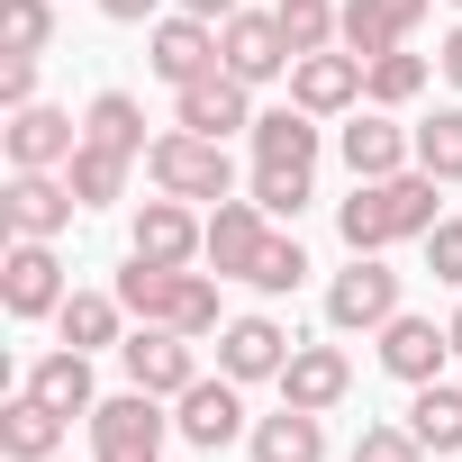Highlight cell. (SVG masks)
<instances>
[{
    "label": "cell",
    "instance_id": "41",
    "mask_svg": "<svg viewBox=\"0 0 462 462\" xmlns=\"http://www.w3.org/2000/svg\"><path fill=\"white\" fill-rule=\"evenodd\" d=\"M435 64H444V82H453V91H462V28H453V37H444V46H435Z\"/></svg>",
    "mask_w": 462,
    "mask_h": 462
},
{
    "label": "cell",
    "instance_id": "31",
    "mask_svg": "<svg viewBox=\"0 0 462 462\" xmlns=\"http://www.w3.org/2000/svg\"><path fill=\"white\" fill-rule=\"evenodd\" d=\"M273 19H282L291 55H327L336 28H345V0H273Z\"/></svg>",
    "mask_w": 462,
    "mask_h": 462
},
{
    "label": "cell",
    "instance_id": "42",
    "mask_svg": "<svg viewBox=\"0 0 462 462\" xmlns=\"http://www.w3.org/2000/svg\"><path fill=\"white\" fill-rule=\"evenodd\" d=\"M444 327H453V363H462V300H453V318H444Z\"/></svg>",
    "mask_w": 462,
    "mask_h": 462
},
{
    "label": "cell",
    "instance_id": "23",
    "mask_svg": "<svg viewBox=\"0 0 462 462\" xmlns=\"http://www.w3.org/2000/svg\"><path fill=\"white\" fill-rule=\"evenodd\" d=\"M245 453L254 462H327V417H309V408H273V417H254L245 426Z\"/></svg>",
    "mask_w": 462,
    "mask_h": 462
},
{
    "label": "cell",
    "instance_id": "29",
    "mask_svg": "<svg viewBox=\"0 0 462 462\" xmlns=\"http://www.w3.org/2000/svg\"><path fill=\"white\" fill-rule=\"evenodd\" d=\"M154 327H181V336H217L226 318H217V273H172V291H163V318Z\"/></svg>",
    "mask_w": 462,
    "mask_h": 462
},
{
    "label": "cell",
    "instance_id": "4",
    "mask_svg": "<svg viewBox=\"0 0 462 462\" xmlns=\"http://www.w3.org/2000/svg\"><path fill=\"white\" fill-rule=\"evenodd\" d=\"M399 318V273L381 263V254H354L336 282H327V327L336 336H381Z\"/></svg>",
    "mask_w": 462,
    "mask_h": 462
},
{
    "label": "cell",
    "instance_id": "26",
    "mask_svg": "<svg viewBox=\"0 0 462 462\" xmlns=\"http://www.w3.org/2000/svg\"><path fill=\"white\" fill-rule=\"evenodd\" d=\"M82 136L109 145V154H136V163H145V145H154V136H145V109H136L127 91H100V100L82 109Z\"/></svg>",
    "mask_w": 462,
    "mask_h": 462
},
{
    "label": "cell",
    "instance_id": "14",
    "mask_svg": "<svg viewBox=\"0 0 462 462\" xmlns=\"http://www.w3.org/2000/svg\"><path fill=\"white\" fill-rule=\"evenodd\" d=\"M73 181L64 172H10V190H0V226H10V236H64V226H73Z\"/></svg>",
    "mask_w": 462,
    "mask_h": 462
},
{
    "label": "cell",
    "instance_id": "9",
    "mask_svg": "<svg viewBox=\"0 0 462 462\" xmlns=\"http://www.w3.org/2000/svg\"><path fill=\"white\" fill-rule=\"evenodd\" d=\"M118 363H127V381H136V390L181 399V390L199 381V336H181V327H136V336L118 345Z\"/></svg>",
    "mask_w": 462,
    "mask_h": 462
},
{
    "label": "cell",
    "instance_id": "5",
    "mask_svg": "<svg viewBox=\"0 0 462 462\" xmlns=\"http://www.w3.org/2000/svg\"><path fill=\"white\" fill-rule=\"evenodd\" d=\"M127 254H136V263H172V273H181V263H199V254H208V217H199L190 199L154 190V199L127 217Z\"/></svg>",
    "mask_w": 462,
    "mask_h": 462
},
{
    "label": "cell",
    "instance_id": "22",
    "mask_svg": "<svg viewBox=\"0 0 462 462\" xmlns=\"http://www.w3.org/2000/svg\"><path fill=\"white\" fill-rule=\"evenodd\" d=\"M19 390H37V399H46V408H64V417H91V408H100V381H91V354H82V345L37 354Z\"/></svg>",
    "mask_w": 462,
    "mask_h": 462
},
{
    "label": "cell",
    "instance_id": "32",
    "mask_svg": "<svg viewBox=\"0 0 462 462\" xmlns=\"http://www.w3.org/2000/svg\"><path fill=\"white\" fill-rule=\"evenodd\" d=\"M417 172H435L444 190L462 181V100L435 109V118H417Z\"/></svg>",
    "mask_w": 462,
    "mask_h": 462
},
{
    "label": "cell",
    "instance_id": "11",
    "mask_svg": "<svg viewBox=\"0 0 462 462\" xmlns=\"http://www.w3.org/2000/svg\"><path fill=\"white\" fill-rule=\"evenodd\" d=\"M217 64L236 73V82H254V91H263V82H282L300 55H291V37H282V19H273V10H236V19L217 28Z\"/></svg>",
    "mask_w": 462,
    "mask_h": 462
},
{
    "label": "cell",
    "instance_id": "25",
    "mask_svg": "<svg viewBox=\"0 0 462 462\" xmlns=\"http://www.w3.org/2000/svg\"><path fill=\"white\" fill-rule=\"evenodd\" d=\"M118 327H127V300H118V291H73V300L55 309V336H64V345H82V354H109V345H127Z\"/></svg>",
    "mask_w": 462,
    "mask_h": 462
},
{
    "label": "cell",
    "instance_id": "36",
    "mask_svg": "<svg viewBox=\"0 0 462 462\" xmlns=\"http://www.w3.org/2000/svg\"><path fill=\"white\" fill-rule=\"evenodd\" d=\"M417 245H426V273H435V282H444V291L462 300V217H435Z\"/></svg>",
    "mask_w": 462,
    "mask_h": 462
},
{
    "label": "cell",
    "instance_id": "27",
    "mask_svg": "<svg viewBox=\"0 0 462 462\" xmlns=\"http://www.w3.org/2000/svg\"><path fill=\"white\" fill-rule=\"evenodd\" d=\"M127 172H136V154H109V145H73V163H64V181H73V199L82 208H109L118 190H127Z\"/></svg>",
    "mask_w": 462,
    "mask_h": 462
},
{
    "label": "cell",
    "instance_id": "33",
    "mask_svg": "<svg viewBox=\"0 0 462 462\" xmlns=\"http://www.w3.org/2000/svg\"><path fill=\"white\" fill-rule=\"evenodd\" d=\"M245 199H263V217H273V226H282V217L300 226V208L318 199V181H309L300 163H254V190H245Z\"/></svg>",
    "mask_w": 462,
    "mask_h": 462
},
{
    "label": "cell",
    "instance_id": "10",
    "mask_svg": "<svg viewBox=\"0 0 462 462\" xmlns=\"http://www.w3.org/2000/svg\"><path fill=\"white\" fill-rule=\"evenodd\" d=\"M172 435H181V444H199V453L236 444V435H245V381H226V372L208 381V372H199V381L172 399Z\"/></svg>",
    "mask_w": 462,
    "mask_h": 462
},
{
    "label": "cell",
    "instance_id": "28",
    "mask_svg": "<svg viewBox=\"0 0 462 462\" xmlns=\"http://www.w3.org/2000/svg\"><path fill=\"white\" fill-rule=\"evenodd\" d=\"M408 426H417V444H426V453H462V390H453V381H417Z\"/></svg>",
    "mask_w": 462,
    "mask_h": 462
},
{
    "label": "cell",
    "instance_id": "2",
    "mask_svg": "<svg viewBox=\"0 0 462 462\" xmlns=\"http://www.w3.org/2000/svg\"><path fill=\"white\" fill-rule=\"evenodd\" d=\"M145 181H154V190H172V199H236V154H226L217 136L172 127V136H154V145H145Z\"/></svg>",
    "mask_w": 462,
    "mask_h": 462
},
{
    "label": "cell",
    "instance_id": "20",
    "mask_svg": "<svg viewBox=\"0 0 462 462\" xmlns=\"http://www.w3.org/2000/svg\"><path fill=\"white\" fill-rule=\"evenodd\" d=\"M426 10H435V0H345V28H336V46L372 64V55L408 46V37L426 28Z\"/></svg>",
    "mask_w": 462,
    "mask_h": 462
},
{
    "label": "cell",
    "instance_id": "35",
    "mask_svg": "<svg viewBox=\"0 0 462 462\" xmlns=\"http://www.w3.org/2000/svg\"><path fill=\"white\" fill-rule=\"evenodd\" d=\"M245 282H254L263 300H282V291H300V282H309V254H300V236H282V226H273V245H263V263H254Z\"/></svg>",
    "mask_w": 462,
    "mask_h": 462
},
{
    "label": "cell",
    "instance_id": "8",
    "mask_svg": "<svg viewBox=\"0 0 462 462\" xmlns=\"http://www.w3.org/2000/svg\"><path fill=\"white\" fill-rule=\"evenodd\" d=\"M145 64H154V82L190 91V82H208V73H217V28H208V19H190V10H163V19L145 28Z\"/></svg>",
    "mask_w": 462,
    "mask_h": 462
},
{
    "label": "cell",
    "instance_id": "13",
    "mask_svg": "<svg viewBox=\"0 0 462 462\" xmlns=\"http://www.w3.org/2000/svg\"><path fill=\"white\" fill-rule=\"evenodd\" d=\"M263 245H273V217H263V199H217L208 208V273L217 282H245L254 263H263Z\"/></svg>",
    "mask_w": 462,
    "mask_h": 462
},
{
    "label": "cell",
    "instance_id": "43",
    "mask_svg": "<svg viewBox=\"0 0 462 462\" xmlns=\"http://www.w3.org/2000/svg\"><path fill=\"white\" fill-rule=\"evenodd\" d=\"M453 10H462V0H453Z\"/></svg>",
    "mask_w": 462,
    "mask_h": 462
},
{
    "label": "cell",
    "instance_id": "1",
    "mask_svg": "<svg viewBox=\"0 0 462 462\" xmlns=\"http://www.w3.org/2000/svg\"><path fill=\"white\" fill-rule=\"evenodd\" d=\"M444 217V181L435 172H390V181H354V199H336V236L354 254H390L408 236H426V226Z\"/></svg>",
    "mask_w": 462,
    "mask_h": 462
},
{
    "label": "cell",
    "instance_id": "30",
    "mask_svg": "<svg viewBox=\"0 0 462 462\" xmlns=\"http://www.w3.org/2000/svg\"><path fill=\"white\" fill-rule=\"evenodd\" d=\"M417 91H426V55L390 46V55H372V64H363V100H372V109H408Z\"/></svg>",
    "mask_w": 462,
    "mask_h": 462
},
{
    "label": "cell",
    "instance_id": "7",
    "mask_svg": "<svg viewBox=\"0 0 462 462\" xmlns=\"http://www.w3.org/2000/svg\"><path fill=\"white\" fill-rule=\"evenodd\" d=\"M64 300H73V282H64L55 245H46V236H10V263H0V309L28 327V318H55Z\"/></svg>",
    "mask_w": 462,
    "mask_h": 462
},
{
    "label": "cell",
    "instance_id": "40",
    "mask_svg": "<svg viewBox=\"0 0 462 462\" xmlns=\"http://www.w3.org/2000/svg\"><path fill=\"white\" fill-rule=\"evenodd\" d=\"M172 10H190V19H208V28H226V19L245 10V0H172Z\"/></svg>",
    "mask_w": 462,
    "mask_h": 462
},
{
    "label": "cell",
    "instance_id": "39",
    "mask_svg": "<svg viewBox=\"0 0 462 462\" xmlns=\"http://www.w3.org/2000/svg\"><path fill=\"white\" fill-rule=\"evenodd\" d=\"M100 19H118V28H154L163 0H100Z\"/></svg>",
    "mask_w": 462,
    "mask_h": 462
},
{
    "label": "cell",
    "instance_id": "17",
    "mask_svg": "<svg viewBox=\"0 0 462 462\" xmlns=\"http://www.w3.org/2000/svg\"><path fill=\"white\" fill-rule=\"evenodd\" d=\"M444 363H453V327H435V318H417V309H399L390 327H381V372L390 381H444Z\"/></svg>",
    "mask_w": 462,
    "mask_h": 462
},
{
    "label": "cell",
    "instance_id": "12",
    "mask_svg": "<svg viewBox=\"0 0 462 462\" xmlns=\"http://www.w3.org/2000/svg\"><path fill=\"white\" fill-rule=\"evenodd\" d=\"M172 127H190V136H245L254 127V82H236V73H208V82H190V91H172Z\"/></svg>",
    "mask_w": 462,
    "mask_h": 462
},
{
    "label": "cell",
    "instance_id": "15",
    "mask_svg": "<svg viewBox=\"0 0 462 462\" xmlns=\"http://www.w3.org/2000/svg\"><path fill=\"white\" fill-rule=\"evenodd\" d=\"M0 145H10V172H64L73 163V145H82V127H73V109H10V127H0Z\"/></svg>",
    "mask_w": 462,
    "mask_h": 462
},
{
    "label": "cell",
    "instance_id": "37",
    "mask_svg": "<svg viewBox=\"0 0 462 462\" xmlns=\"http://www.w3.org/2000/svg\"><path fill=\"white\" fill-rule=\"evenodd\" d=\"M354 462H426V444H417V426H363Z\"/></svg>",
    "mask_w": 462,
    "mask_h": 462
},
{
    "label": "cell",
    "instance_id": "38",
    "mask_svg": "<svg viewBox=\"0 0 462 462\" xmlns=\"http://www.w3.org/2000/svg\"><path fill=\"white\" fill-rule=\"evenodd\" d=\"M0 109H37V55H10V64H0Z\"/></svg>",
    "mask_w": 462,
    "mask_h": 462
},
{
    "label": "cell",
    "instance_id": "24",
    "mask_svg": "<svg viewBox=\"0 0 462 462\" xmlns=\"http://www.w3.org/2000/svg\"><path fill=\"white\" fill-rule=\"evenodd\" d=\"M64 426H73L64 408H46L37 390H19L10 408H0V453H10V462H55L64 453Z\"/></svg>",
    "mask_w": 462,
    "mask_h": 462
},
{
    "label": "cell",
    "instance_id": "16",
    "mask_svg": "<svg viewBox=\"0 0 462 462\" xmlns=\"http://www.w3.org/2000/svg\"><path fill=\"white\" fill-rule=\"evenodd\" d=\"M291 100H300L309 118H354V109H363V55H345V46L300 55V64H291Z\"/></svg>",
    "mask_w": 462,
    "mask_h": 462
},
{
    "label": "cell",
    "instance_id": "21",
    "mask_svg": "<svg viewBox=\"0 0 462 462\" xmlns=\"http://www.w3.org/2000/svg\"><path fill=\"white\" fill-rule=\"evenodd\" d=\"M245 145H254V163H300V172H318V145H327V127H318L300 100H282V109H263V118L245 127Z\"/></svg>",
    "mask_w": 462,
    "mask_h": 462
},
{
    "label": "cell",
    "instance_id": "18",
    "mask_svg": "<svg viewBox=\"0 0 462 462\" xmlns=\"http://www.w3.org/2000/svg\"><path fill=\"white\" fill-rule=\"evenodd\" d=\"M282 363H291V327L282 318H226L217 327V372L226 381H282Z\"/></svg>",
    "mask_w": 462,
    "mask_h": 462
},
{
    "label": "cell",
    "instance_id": "6",
    "mask_svg": "<svg viewBox=\"0 0 462 462\" xmlns=\"http://www.w3.org/2000/svg\"><path fill=\"white\" fill-rule=\"evenodd\" d=\"M336 154H345L354 181H390V172L417 163V127H399V109H372V100H363V109L336 127Z\"/></svg>",
    "mask_w": 462,
    "mask_h": 462
},
{
    "label": "cell",
    "instance_id": "3",
    "mask_svg": "<svg viewBox=\"0 0 462 462\" xmlns=\"http://www.w3.org/2000/svg\"><path fill=\"white\" fill-rule=\"evenodd\" d=\"M163 435H172V417H163V399L136 390V381L91 408V462H163Z\"/></svg>",
    "mask_w": 462,
    "mask_h": 462
},
{
    "label": "cell",
    "instance_id": "34",
    "mask_svg": "<svg viewBox=\"0 0 462 462\" xmlns=\"http://www.w3.org/2000/svg\"><path fill=\"white\" fill-rule=\"evenodd\" d=\"M0 46L10 55H46L55 46V0H0Z\"/></svg>",
    "mask_w": 462,
    "mask_h": 462
},
{
    "label": "cell",
    "instance_id": "19",
    "mask_svg": "<svg viewBox=\"0 0 462 462\" xmlns=\"http://www.w3.org/2000/svg\"><path fill=\"white\" fill-rule=\"evenodd\" d=\"M345 390H354V354L345 345H291V363H282V399L291 408L327 417V408H345Z\"/></svg>",
    "mask_w": 462,
    "mask_h": 462
}]
</instances>
